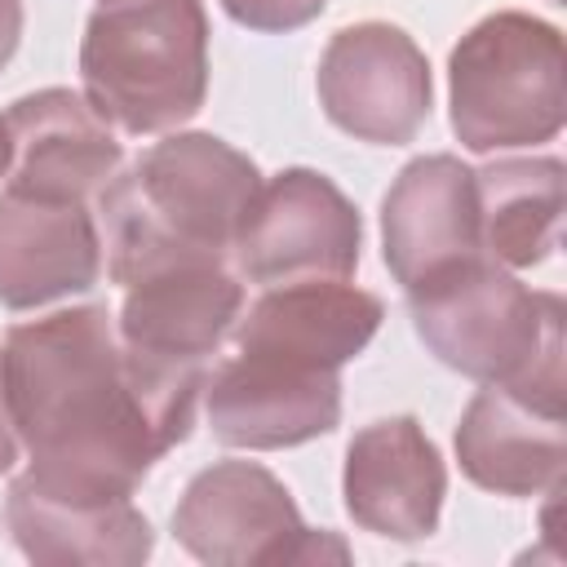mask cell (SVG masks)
Returning a JSON list of instances; mask_svg holds the SVG:
<instances>
[{"label":"cell","mask_w":567,"mask_h":567,"mask_svg":"<svg viewBox=\"0 0 567 567\" xmlns=\"http://www.w3.org/2000/svg\"><path fill=\"white\" fill-rule=\"evenodd\" d=\"M4 394L27 478L62 501H133L164 452L186 443L208 368L133 350L106 306H71L13 323Z\"/></svg>","instance_id":"1"},{"label":"cell","mask_w":567,"mask_h":567,"mask_svg":"<svg viewBox=\"0 0 567 567\" xmlns=\"http://www.w3.org/2000/svg\"><path fill=\"white\" fill-rule=\"evenodd\" d=\"M257 186V164L213 133H168L146 146L93 199L111 284L128 288L177 261H230Z\"/></svg>","instance_id":"2"},{"label":"cell","mask_w":567,"mask_h":567,"mask_svg":"<svg viewBox=\"0 0 567 567\" xmlns=\"http://www.w3.org/2000/svg\"><path fill=\"white\" fill-rule=\"evenodd\" d=\"M430 354L483 385H514L563 403V297L527 288L492 257H474L408 288Z\"/></svg>","instance_id":"3"},{"label":"cell","mask_w":567,"mask_h":567,"mask_svg":"<svg viewBox=\"0 0 567 567\" xmlns=\"http://www.w3.org/2000/svg\"><path fill=\"white\" fill-rule=\"evenodd\" d=\"M89 106L120 133H168L208 97L204 0H102L80 40Z\"/></svg>","instance_id":"4"},{"label":"cell","mask_w":567,"mask_h":567,"mask_svg":"<svg viewBox=\"0 0 567 567\" xmlns=\"http://www.w3.org/2000/svg\"><path fill=\"white\" fill-rule=\"evenodd\" d=\"M447 106L474 155L554 142L567 120L563 31L523 9L478 18L447 53Z\"/></svg>","instance_id":"5"},{"label":"cell","mask_w":567,"mask_h":567,"mask_svg":"<svg viewBox=\"0 0 567 567\" xmlns=\"http://www.w3.org/2000/svg\"><path fill=\"white\" fill-rule=\"evenodd\" d=\"M173 536L208 567H297L346 558V545L306 527L292 492L257 461H217L199 470L173 509Z\"/></svg>","instance_id":"6"},{"label":"cell","mask_w":567,"mask_h":567,"mask_svg":"<svg viewBox=\"0 0 567 567\" xmlns=\"http://www.w3.org/2000/svg\"><path fill=\"white\" fill-rule=\"evenodd\" d=\"M363 217L319 168H284L257 186L230 261L239 279L275 288L292 279H350L359 270Z\"/></svg>","instance_id":"7"},{"label":"cell","mask_w":567,"mask_h":567,"mask_svg":"<svg viewBox=\"0 0 567 567\" xmlns=\"http://www.w3.org/2000/svg\"><path fill=\"white\" fill-rule=\"evenodd\" d=\"M323 115L372 146H403L434 106V80L421 44L381 18L341 27L315 71Z\"/></svg>","instance_id":"8"},{"label":"cell","mask_w":567,"mask_h":567,"mask_svg":"<svg viewBox=\"0 0 567 567\" xmlns=\"http://www.w3.org/2000/svg\"><path fill=\"white\" fill-rule=\"evenodd\" d=\"M208 430L226 447L279 452L323 439L341 421V372L235 350L204 377Z\"/></svg>","instance_id":"9"},{"label":"cell","mask_w":567,"mask_h":567,"mask_svg":"<svg viewBox=\"0 0 567 567\" xmlns=\"http://www.w3.org/2000/svg\"><path fill=\"white\" fill-rule=\"evenodd\" d=\"M102 226L93 199L31 190L4 182L0 190V306L40 310L49 301L89 292L102 279Z\"/></svg>","instance_id":"10"},{"label":"cell","mask_w":567,"mask_h":567,"mask_svg":"<svg viewBox=\"0 0 567 567\" xmlns=\"http://www.w3.org/2000/svg\"><path fill=\"white\" fill-rule=\"evenodd\" d=\"M381 252L403 292L487 257L474 168L443 151L408 159L381 199Z\"/></svg>","instance_id":"11"},{"label":"cell","mask_w":567,"mask_h":567,"mask_svg":"<svg viewBox=\"0 0 567 567\" xmlns=\"http://www.w3.org/2000/svg\"><path fill=\"white\" fill-rule=\"evenodd\" d=\"M341 496L354 527L385 540H425L443 518L447 465L416 416H381L350 439Z\"/></svg>","instance_id":"12"},{"label":"cell","mask_w":567,"mask_h":567,"mask_svg":"<svg viewBox=\"0 0 567 567\" xmlns=\"http://www.w3.org/2000/svg\"><path fill=\"white\" fill-rule=\"evenodd\" d=\"M244 310V279L226 261H177L124 288L120 337L164 363L208 368Z\"/></svg>","instance_id":"13"},{"label":"cell","mask_w":567,"mask_h":567,"mask_svg":"<svg viewBox=\"0 0 567 567\" xmlns=\"http://www.w3.org/2000/svg\"><path fill=\"white\" fill-rule=\"evenodd\" d=\"M461 474L496 496H536L563 483L567 412L514 385H483L456 425Z\"/></svg>","instance_id":"14"},{"label":"cell","mask_w":567,"mask_h":567,"mask_svg":"<svg viewBox=\"0 0 567 567\" xmlns=\"http://www.w3.org/2000/svg\"><path fill=\"white\" fill-rule=\"evenodd\" d=\"M381 319L385 306L368 288L346 279H292L266 288L248 310H239L230 337L235 350H261L341 372L354 354L368 350Z\"/></svg>","instance_id":"15"},{"label":"cell","mask_w":567,"mask_h":567,"mask_svg":"<svg viewBox=\"0 0 567 567\" xmlns=\"http://www.w3.org/2000/svg\"><path fill=\"white\" fill-rule=\"evenodd\" d=\"M13 164L4 182L97 199V190L120 173L124 146L106 128V120L89 106L84 93L71 89H40L18 97L4 111Z\"/></svg>","instance_id":"16"},{"label":"cell","mask_w":567,"mask_h":567,"mask_svg":"<svg viewBox=\"0 0 567 567\" xmlns=\"http://www.w3.org/2000/svg\"><path fill=\"white\" fill-rule=\"evenodd\" d=\"M4 527L22 558L44 567H137L155 549L151 518L133 501L80 505L40 492L27 474L9 483Z\"/></svg>","instance_id":"17"},{"label":"cell","mask_w":567,"mask_h":567,"mask_svg":"<svg viewBox=\"0 0 567 567\" xmlns=\"http://www.w3.org/2000/svg\"><path fill=\"white\" fill-rule=\"evenodd\" d=\"M483 252L505 270H532L563 239V159H492L474 168Z\"/></svg>","instance_id":"18"},{"label":"cell","mask_w":567,"mask_h":567,"mask_svg":"<svg viewBox=\"0 0 567 567\" xmlns=\"http://www.w3.org/2000/svg\"><path fill=\"white\" fill-rule=\"evenodd\" d=\"M221 9L248 31L284 35V31H297V27L315 22L328 9V0H221Z\"/></svg>","instance_id":"19"},{"label":"cell","mask_w":567,"mask_h":567,"mask_svg":"<svg viewBox=\"0 0 567 567\" xmlns=\"http://www.w3.org/2000/svg\"><path fill=\"white\" fill-rule=\"evenodd\" d=\"M22 22H27L22 0H0V71L13 62V53L22 44Z\"/></svg>","instance_id":"20"},{"label":"cell","mask_w":567,"mask_h":567,"mask_svg":"<svg viewBox=\"0 0 567 567\" xmlns=\"http://www.w3.org/2000/svg\"><path fill=\"white\" fill-rule=\"evenodd\" d=\"M18 430H13V412H9V394H4V359H0V474L13 470L18 461Z\"/></svg>","instance_id":"21"},{"label":"cell","mask_w":567,"mask_h":567,"mask_svg":"<svg viewBox=\"0 0 567 567\" xmlns=\"http://www.w3.org/2000/svg\"><path fill=\"white\" fill-rule=\"evenodd\" d=\"M9 164H13V142H9V124L0 115V177L9 173Z\"/></svg>","instance_id":"22"}]
</instances>
